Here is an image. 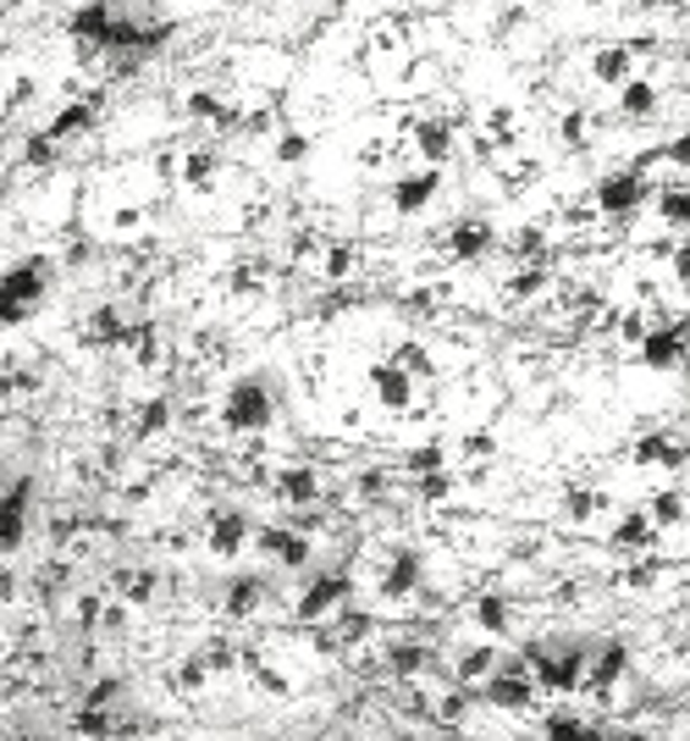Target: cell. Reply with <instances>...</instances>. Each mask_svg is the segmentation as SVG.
<instances>
[{
    "label": "cell",
    "mask_w": 690,
    "mask_h": 741,
    "mask_svg": "<svg viewBox=\"0 0 690 741\" xmlns=\"http://www.w3.org/2000/svg\"><path fill=\"white\" fill-rule=\"evenodd\" d=\"M585 647H591V642H558V636L525 642L520 665H525L531 681L547 686V692H580V681H585Z\"/></svg>",
    "instance_id": "1"
},
{
    "label": "cell",
    "mask_w": 690,
    "mask_h": 741,
    "mask_svg": "<svg viewBox=\"0 0 690 741\" xmlns=\"http://www.w3.org/2000/svg\"><path fill=\"white\" fill-rule=\"evenodd\" d=\"M45 299H50V261L28 255V261H17V266L0 272V326L34 321Z\"/></svg>",
    "instance_id": "2"
},
{
    "label": "cell",
    "mask_w": 690,
    "mask_h": 741,
    "mask_svg": "<svg viewBox=\"0 0 690 741\" xmlns=\"http://www.w3.org/2000/svg\"><path fill=\"white\" fill-rule=\"evenodd\" d=\"M221 421H227L232 432H266V427L277 421L271 387H266L261 377H238V382L227 387V398H221Z\"/></svg>",
    "instance_id": "3"
},
{
    "label": "cell",
    "mask_w": 690,
    "mask_h": 741,
    "mask_svg": "<svg viewBox=\"0 0 690 741\" xmlns=\"http://www.w3.org/2000/svg\"><path fill=\"white\" fill-rule=\"evenodd\" d=\"M690 355V321H652L635 338V360L646 371H674Z\"/></svg>",
    "instance_id": "4"
},
{
    "label": "cell",
    "mask_w": 690,
    "mask_h": 741,
    "mask_svg": "<svg viewBox=\"0 0 690 741\" xmlns=\"http://www.w3.org/2000/svg\"><path fill=\"white\" fill-rule=\"evenodd\" d=\"M349 593H354V582L342 570H326V575H310L304 582V593L293 598V614L304 620V625H326L342 603H349Z\"/></svg>",
    "instance_id": "5"
},
{
    "label": "cell",
    "mask_w": 690,
    "mask_h": 741,
    "mask_svg": "<svg viewBox=\"0 0 690 741\" xmlns=\"http://www.w3.org/2000/svg\"><path fill=\"white\" fill-rule=\"evenodd\" d=\"M646 194H652V183H646V172L641 167H625V172H608L596 183V211L602 216H635L641 205H646Z\"/></svg>",
    "instance_id": "6"
},
{
    "label": "cell",
    "mask_w": 690,
    "mask_h": 741,
    "mask_svg": "<svg viewBox=\"0 0 690 741\" xmlns=\"http://www.w3.org/2000/svg\"><path fill=\"white\" fill-rule=\"evenodd\" d=\"M481 692H486V703L503 708V714H525V708L536 703V681H531L525 665H497V670L481 681Z\"/></svg>",
    "instance_id": "7"
},
{
    "label": "cell",
    "mask_w": 690,
    "mask_h": 741,
    "mask_svg": "<svg viewBox=\"0 0 690 741\" xmlns=\"http://www.w3.org/2000/svg\"><path fill=\"white\" fill-rule=\"evenodd\" d=\"M625 670H630V647H625L619 636L591 642V647H585V681H580V686H591V692H614V686L625 681Z\"/></svg>",
    "instance_id": "8"
},
{
    "label": "cell",
    "mask_w": 690,
    "mask_h": 741,
    "mask_svg": "<svg viewBox=\"0 0 690 741\" xmlns=\"http://www.w3.org/2000/svg\"><path fill=\"white\" fill-rule=\"evenodd\" d=\"M254 542V521H249V510H210V526H205V548L216 553V559H238L243 548Z\"/></svg>",
    "instance_id": "9"
},
{
    "label": "cell",
    "mask_w": 690,
    "mask_h": 741,
    "mask_svg": "<svg viewBox=\"0 0 690 741\" xmlns=\"http://www.w3.org/2000/svg\"><path fill=\"white\" fill-rule=\"evenodd\" d=\"M28 510H34V481L23 476V481H12L7 492H0V553L23 548V537H28Z\"/></svg>",
    "instance_id": "10"
},
{
    "label": "cell",
    "mask_w": 690,
    "mask_h": 741,
    "mask_svg": "<svg viewBox=\"0 0 690 741\" xmlns=\"http://www.w3.org/2000/svg\"><path fill=\"white\" fill-rule=\"evenodd\" d=\"M254 548H261L271 564L282 570H304L310 564V537L293 526H254Z\"/></svg>",
    "instance_id": "11"
},
{
    "label": "cell",
    "mask_w": 690,
    "mask_h": 741,
    "mask_svg": "<svg viewBox=\"0 0 690 741\" xmlns=\"http://www.w3.org/2000/svg\"><path fill=\"white\" fill-rule=\"evenodd\" d=\"M437 189H443V167L403 172V178L392 183V211H398V216H414V211H425L431 200H437Z\"/></svg>",
    "instance_id": "12"
},
{
    "label": "cell",
    "mask_w": 690,
    "mask_h": 741,
    "mask_svg": "<svg viewBox=\"0 0 690 741\" xmlns=\"http://www.w3.org/2000/svg\"><path fill=\"white\" fill-rule=\"evenodd\" d=\"M371 393H376L382 409H392V416H398V409L414 404V377H409L398 360H376V366H371Z\"/></svg>",
    "instance_id": "13"
},
{
    "label": "cell",
    "mask_w": 690,
    "mask_h": 741,
    "mask_svg": "<svg viewBox=\"0 0 690 741\" xmlns=\"http://www.w3.org/2000/svg\"><path fill=\"white\" fill-rule=\"evenodd\" d=\"M657 526H652V515L646 510H635V515H625L619 526H614V537H608V548L619 553V559H646L652 548H657Z\"/></svg>",
    "instance_id": "14"
},
{
    "label": "cell",
    "mask_w": 690,
    "mask_h": 741,
    "mask_svg": "<svg viewBox=\"0 0 690 741\" xmlns=\"http://www.w3.org/2000/svg\"><path fill=\"white\" fill-rule=\"evenodd\" d=\"M420 582H425V553L420 548H398L392 564L382 570V598H409V593H420Z\"/></svg>",
    "instance_id": "15"
},
{
    "label": "cell",
    "mask_w": 690,
    "mask_h": 741,
    "mask_svg": "<svg viewBox=\"0 0 690 741\" xmlns=\"http://www.w3.org/2000/svg\"><path fill=\"white\" fill-rule=\"evenodd\" d=\"M470 620L481 625V636H486V642L513 636V603H508L503 593H481V598L470 603Z\"/></svg>",
    "instance_id": "16"
},
{
    "label": "cell",
    "mask_w": 690,
    "mask_h": 741,
    "mask_svg": "<svg viewBox=\"0 0 690 741\" xmlns=\"http://www.w3.org/2000/svg\"><path fill=\"white\" fill-rule=\"evenodd\" d=\"M414 150L425 155V167H443V160L453 155V128L437 122V117H420L414 122Z\"/></svg>",
    "instance_id": "17"
},
{
    "label": "cell",
    "mask_w": 690,
    "mask_h": 741,
    "mask_svg": "<svg viewBox=\"0 0 690 741\" xmlns=\"http://www.w3.org/2000/svg\"><path fill=\"white\" fill-rule=\"evenodd\" d=\"M591 77H596V84H630V77H635V56L625 50V45H608V50H596L591 56Z\"/></svg>",
    "instance_id": "18"
},
{
    "label": "cell",
    "mask_w": 690,
    "mask_h": 741,
    "mask_svg": "<svg viewBox=\"0 0 690 741\" xmlns=\"http://www.w3.org/2000/svg\"><path fill=\"white\" fill-rule=\"evenodd\" d=\"M492 222H459L453 232H448V250L459 255V261H481L486 250H492Z\"/></svg>",
    "instance_id": "19"
},
{
    "label": "cell",
    "mask_w": 690,
    "mask_h": 741,
    "mask_svg": "<svg viewBox=\"0 0 690 741\" xmlns=\"http://www.w3.org/2000/svg\"><path fill=\"white\" fill-rule=\"evenodd\" d=\"M227 614H238V620H249L254 609H261L266 603V582H261V575H232V582H227Z\"/></svg>",
    "instance_id": "20"
},
{
    "label": "cell",
    "mask_w": 690,
    "mask_h": 741,
    "mask_svg": "<svg viewBox=\"0 0 690 741\" xmlns=\"http://www.w3.org/2000/svg\"><path fill=\"white\" fill-rule=\"evenodd\" d=\"M679 449H685L679 432H646V438H635V459H641V465H668V470H679Z\"/></svg>",
    "instance_id": "21"
},
{
    "label": "cell",
    "mask_w": 690,
    "mask_h": 741,
    "mask_svg": "<svg viewBox=\"0 0 690 741\" xmlns=\"http://www.w3.org/2000/svg\"><path fill=\"white\" fill-rule=\"evenodd\" d=\"M547 741H608V730L602 725H591V719H580V714H547V730H542Z\"/></svg>",
    "instance_id": "22"
},
{
    "label": "cell",
    "mask_w": 690,
    "mask_h": 741,
    "mask_svg": "<svg viewBox=\"0 0 690 741\" xmlns=\"http://www.w3.org/2000/svg\"><path fill=\"white\" fill-rule=\"evenodd\" d=\"M315 492H320V481H315L310 465H288V470L277 476V499H282V504H315Z\"/></svg>",
    "instance_id": "23"
},
{
    "label": "cell",
    "mask_w": 690,
    "mask_h": 741,
    "mask_svg": "<svg viewBox=\"0 0 690 741\" xmlns=\"http://www.w3.org/2000/svg\"><path fill=\"white\" fill-rule=\"evenodd\" d=\"M216 172H221L216 150H189V155H183V183H189L194 194H205V189L216 183Z\"/></svg>",
    "instance_id": "24"
},
{
    "label": "cell",
    "mask_w": 690,
    "mask_h": 741,
    "mask_svg": "<svg viewBox=\"0 0 690 741\" xmlns=\"http://www.w3.org/2000/svg\"><path fill=\"white\" fill-rule=\"evenodd\" d=\"M189 111H194L199 122H216V128H238V122H243V111H232V106L216 100L210 89H194V95H189Z\"/></svg>",
    "instance_id": "25"
},
{
    "label": "cell",
    "mask_w": 690,
    "mask_h": 741,
    "mask_svg": "<svg viewBox=\"0 0 690 741\" xmlns=\"http://www.w3.org/2000/svg\"><path fill=\"white\" fill-rule=\"evenodd\" d=\"M619 106H625V117H652L657 111V84L652 77H630V84H619Z\"/></svg>",
    "instance_id": "26"
},
{
    "label": "cell",
    "mask_w": 690,
    "mask_h": 741,
    "mask_svg": "<svg viewBox=\"0 0 690 741\" xmlns=\"http://www.w3.org/2000/svg\"><path fill=\"white\" fill-rule=\"evenodd\" d=\"M89 122H95V106H89V100H77V106H66V111H61V117H56V122L45 128V139H50V144H61V139L83 133Z\"/></svg>",
    "instance_id": "27"
},
{
    "label": "cell",
    "mask_w": 690,
    "mask_h": 741,
    "mask_svg": "<svg viewBox=\"0 0 690 741\" xmlns=\"http://www.w3.org/2000/svg\"><path fill=\"white\" fill-rule=\"evenodd\" d=\"M646 515H652V526H657V531H668L674 521H685V492H679V487L657 492V499H652V510H646Z\"/></svg>",
    "instance_id": "28"
},
{
    "label": "cell",
    "mask_w": 690,
    "mask_h": 741,
    "mask_svg": "<svg viewBox=\"0 0 690 741\" xmlns=\"http://www.w3.org/2000/svg\"><path fill=\"white\" fill-rule=\"evenodd\" d=\"M89 326H95V338H100L106 349H122V344H128V333H133V326H122V315H117L111 304H106V310H95V321H89Z\"/></svg>",
    "instance_id": "29"
},
{
    "label": "cell",
    "mask_w": 690,
    "mask_h": 741,
    "mask_svg": "<svg viewBox=\"0 0 690 741\" xmlns=\"http://www.w3.org/2000/svg\"><path fill=\"white\" fill-rule=\"evenodd\" d=\"M431 470H448V449L443 443H420L409 454V476H431Z\"/></svg>",
    "instance_id": "30"
},
{
    "label": "cell",
    "mask_w": 690,
    "mask_h": 741,
    "mask_svg": "<svg viewBox=\"0 0 690 741\" xmlns=\"http://www.w3.org/2000/svg\"><path fill=\"white\" fill-rule=\"evenodd\" d=\"M414 492L425 504H443L448 492H453V470H431V476H414Z\"/></svg>",
    "instance_id": "31"
},
{
    "label": "cell",
    "mask_w": 690,
    "mask_h": 741,
    "mask_svg": "<svg viewBox=\"0 0 690 741\" xmlns=\"http://www.w3.org/2000/svg\"><path fill=\"white\" fill-rule=\"evenodd\" d=\"M657 205H663V222H674V227H690V183H685V189H668Z\"/></svg>",
    "instance_id": "32"
},
{
    "label": "cell",
    "mask_w": 690,
    "mask_h": 741,
    "mask_svg": "<svg viewBox=\"0 0 690 741\" xmlns=\"http://www.w3.org/2000/svg\"><path fill=\"white\" fill-rule=\"evenodd\" d=\"M166 421H171V404H166V398L138 404V432H144V438H149V432H166Z\"/></svg>",
    "instance_id": "33"
},
{
    "label": "cell",
    "mask_w": 690,
    "mask_h": 741,
    "mask_svg": "<svg viewBox=\"0 0 690 741\" xmlns=\"http://www.w3.org/2000/svg\"><path fill=\"white\" fill-rule=\"evenodd\" d=\"M392 360H398L414 382H420V377H431V355H425L420 344H398V355H392Z\"/></svg>",
    "instance_id": "34"
},
{
    "label": "cell",
    "mask_w": 690,
    "mask_h": 741,
    "mask_svg": "<svg viewBox=\"0 0 690 741\" xmlns=\"http://www.w3.org/2000/svg\"><path fill=\"white\" fill-rule=\"evenodd\" d=\"M304 155H310V139H304V133H277V160H282V167H299Z\"/></svg>",
    "instance_id": "35"
},
{
    "label": "cell",
    "mask_w": 690,
    "mask_h": 741,
    "mask_svg": "<svg viewBox=\"0 0 690 741\" xmlns=\"http://www.w3.org/2000/svg\"><path fill=\"white\" fill-rule=\"evenodd\" d=\"M663 160H674V167H690V133L668 139V144H663Z\"/></svg>",
    "instance_id": "36"
},
{
    "label": "cell",
    "mask_w": 690,
    "mask_h": 741,
    "mask_svg": "<svg viewBox=\"0 0 690 741\" xmlns=\"http://www.w3.org/2000/svg\"><path fill=\"white\" fill-rule=\"evenodd\" d=\"M564 133H569V144H585V111H569Z\"/></svg>",
    "instance_id": "37"
},
{
    "label": "cell",
    "mask_w": 690,
    "mask_h": 741,
    "mask_svg": "<svg viewBox=\"0 0 690 741\" xmlns=\"http://www.w3.org/2000/svg\"><path fill=\"white\" fill-rule=\"evenodd\" d=\"M674 272H679V283H690V238L674 250Z\"/></svg>",
    "instance_id": "38"
},
{
    "label": "cell",
    "mask_w": 690,
    "mask_h": 741,
    "mask_svg": "<svg viewBox=\"0 0 690 741\" xmlns=\"http://www.w3.org/2000/svg\"><path fill=\"white\" fill-rule=\"evenodd\" d=\"M679 470L690 476V438H685V449H679Z\"/></svg>",
    "instance_id": "39"
},
{
    "label": "cell",
    "mask_w": 690,
    "mask_h": 741,
    "mask_svg": "<svg viewBox=\"0 0 690 741\" xmlns=\"http://www.w3.org/2000/svg\"><path fill=\"white\" fill-rule=\"evenodd\" d=\"M608 741H646V736H608Z\"/></svg>",
    "instance_id": "40"
},
{
    "label": "cell",
    "mask_w": 690,
    "mask_h": 741,
    "mask_svg": "<svg viewBox=\"0 0 690 741\" xmlns=\"http://www.w3.org/2000/svg\"><path fill=\"white\" fill-rule=\"evenodd\" d=\"M668 7H690V0H668Z\"/></svg>",
    "instance_id": "41"
}]
</instances>
